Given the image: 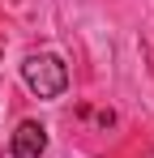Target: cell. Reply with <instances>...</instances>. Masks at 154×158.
<instances>
[{
	"mask_svg": "<svg viewBox=\"0 0 154 158\" xmlns=\"http://www.w3.org/2000/svg\"><path fill=\"white\" fill-rule=\"evenodd\" d=\"M22 81H26V90H30L34 98H60V94L69 90V69H64L60 56L39 52V56H26Z\"/></svg>",
	"mask_w": 154,
	"mask_h": 158,
	"instance_id": "6da1fadb",
	"label": "cell"
},
{
	"mask_svg": "<svg viewBox=\"0 0 154 158\" xmlns=\"http://www.w3.org/2000/svg\"><path fill=\"white\" fill-rule=\"evenodd\" d=\"M9 154L13 158H43L47 154V128L39 120H22L13 141H9Z\"/></svg>",
	"mask_w": 154,
	"mask_h": 158,
	"instance_id": "7a4b0ae2",
	"label": "cell"
}]
</instances>
